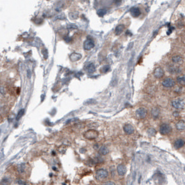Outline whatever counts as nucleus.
<instances>
[{
  "label": "nucleus",
  "instance_id": "obj_12",
  "mask_svg": "<svg viewBox=\"0 0 185 185\" xmlns=\"http://www.w3.org/2000/svg\"><path fill=\"white\" fill-rule=\"evenodd\" d=\"M185 141L182 139H178L174 142V147L176 149H180L185 146Z\"/></svg>",
  "mask_w": 185,
  "mask_h": 185
},
{
  "label": "nucleus",
  "instance_id": "obj_6",
  "mask_svg": "<svg viewBox=\"0 0 185 185\" xmlns=\"http://www.w3.org/2000/svg\"><path fill=\"white\" fill-rule=\"evenodd\" d=\"M167 70L171 74H177L181 73L182 69L179 67L175 65H168L167 66Z\"/></svg>",
  "mask_w": 185,
  "mask_h": 185
},
{
  "label": "nucleus",
  "instance_id": "obj_20",
  "mask_svg": "<svg viewBox=\"0 0 185 185\" xmlns=\"http://www.w3.org/2000/svg\"><path fill=\"white\" fill-rule=\"evenodd\" d=\"M177 82L181 85H185V76H180L177 78Z\"/></svg>",
  "mask_w": 185,
  "mask_h": 185
},
{
  "label": "nucleus",
  "instance_id": "obj_18",
  "mask_svg": "<svg viewBox=\"0 0 185 185\" xmlns=\"http://www.w3.org/2000/svg\"><path fill=\"white\" fill-rule=\"evenodd\" d=\"M99 153L102 155H106L109 153V149L105 146H102L99 149Z\"/></svg>",
  "mask_w": 185,
  "mask_h": 185
},
{
  "label": "nucleus",
  "instance_id": "obj_15",
  "mask_svg": "<svg viewBox=\"0 0 185 185\" xmlns=\"http://www.w3.org/2000/svg\"><path fill=\"white\" fill-rule=\"evenodd\" d=\"M82 56L80 53H73L70 55V60H72V62H76L78 60H79L81 58Z\"/></svg>",
  "mask_w": 185,
  "mask_h": 185
},
{
  "label": "nucleus",
  "instance_id": "obj_21",
  "mask_svg": "<svg viewBox=\"0 0 185 185\" xmlns=\"http://www.w3.org/2000/svg\"><path fill=\"white\" fill-rule=\"evenodd\" d=\"M107 13V10L105 9H101L98 10V11H97V15H99V17H103L104 15L106 14Z\"/></svg>",
  "mask_w": 185,
  "mask_h": 185
},
{
  "label": "nucleus",
  "instance_id": "obj_23",
  "mask_svg": "<svg viewBox=\"0 0 185 185\" xmlns=\"http://www.w3.org/2000/svg\"><path fill=\"white\" fill-rule=\"evenodd\" d=\"M17 170H18V171L20 173H22L24 171V170H25V164H20V165L19 166Z\"/></svg>",
  "mask_w": 185,
  "mask_h": 185
},
{
  "label": "nucleus",
  "instance_id": "obj_7",
  "mask_svg": "<svg viewBox=\"0 0 185 185\" xmlns=\"http://www.w3.org/2000/svg\"><path fill=\"white\" fill-rule=\"evenodd\" d=\"M94 42L93 40L92 39H87L85 41L84 44H83V47L85 49V50L86 51H90L94 47Z\"/></svg>",
  "mask_w": 185,
  "mask_h": 185
},
{
  "label": "nucleus",
  "instance_id": "obj_16",
  "mask_svg": "<svg viewBox=\"0 0 185 185\" xmlns=\"http://www.w3.org/2000/svg\"><path fill=\"white\" fill-rule=\"evenodd\" d=\"M176 128L178 130H183L185 129V121L181 120L176 123Z\"/></svg>",
  "mask_w": 185,
  "mask_h": 185
},
{
  "label": "nucleus",
  "instance_id": "obj_2",
  "mask_svg": "<svg viewBox=\"0 0 185 185\" xmlns=\"http://www.w3.org/2000/svg\"><path fill=\"white\" fill-rule=\"evenodd\" d=\"M98 136H99V133L94 130H89L84 134L85 138H86L87 139H90V140L95 139L96 138L98 137Z\"/></svg>",
  "mask_w": 185,
  "mask_h": 185
},
{
  "label": "nucleus",
  "instance_id": "obj_28",
  "mask_svg": "<svg viewBox=\"0 0 185 185\" xmlns=\"http://www.w3.org/2000/svg\"><path fill=\"white\" fill-rule=\"evenodd\" d=\"M103 185H116L115 183H114L113 182H111V181H108L106 182L105 183H104Z\"/></svg>",
  "mask_w": 185,
  "mask_h": 185
},
{
  "label": "nucleus",
  "instance_id": "obj_1",
  "mask_svg": "<svg viewBox=\"0 0 185 185\" xmlns=\"http://www.w3.org/2000/svg\"><path fill=\"white\" fill-rule=\"evenodd\" d=\"M172 106L176 110H183L185 108V99L177 97L176 99H173L172 101Z\"/></svg>",
  "mask_w": 185,
  "mask_h": 185
},
{
  "label": "nucleus",
  "instance_id": "obj_11",
  "mask_svg": "<svg viewBox=\"0 0 185 185\" xmlns=\"http://www.w3.org/2000/svg\"><path fill=\"white\" fill-rule=\"evenodd\" d=\"M131 15L134 17H138L141 15V10L138 7H133L130 10Z\"/></svg>",
  "mask_w": 185,
  "mask_h": 185
},
{
  "label": "nucleus",
  "instance_id": "obj_19",
  "mask_svg": "<svg viewBox=\"0 0 185 185\" xmlns=\"http://www.w3.org/2000/svg\"><path fill=\"white\" fill-rule=\"evenodd\" d=\"M160 114V110L159 108H153L151 110V114L154 118H157Z\"/></svg>",
  "mask_w": 185,
  "mask_h": 185
},
{
  "label": "nucleus",
  "instance_id": "obj_17",
  "mask_svg": "<svg viewBox=\"0 0 185 185\" xmlns=\"http://www.w3.org/2000/svg\"><path fill=\"white\" fill-rule=\"evenodd\" d=\"M124 29H125V26L123 24H119V25H118V26H116V29H115V34L116 35H120L123 30H124Z\"/></svg>",
  "mask_w": 185,
  "mask_h": 185
},
{
  "label": "nucleus",
  "instance_id": "obj_25",
  "mask_svg": "<svg viewBox=\"0 0 185 185\" xmlns=\"http://www.w3.org/2000/svg\"><path fill=\"white\" fill-rule=\"evenodd\" d=\"M9 183H10V180H9V179H8V178H4V179L1 180V184H2V185H9Z\"/></svg>",
  "mask_w": 185,
  "mask_h": 185
},
{
  "label": "nucleus",
  "instance_id": "obj_24",
  "mask_svg": "<svg viewBox=\"0 0 185 185\" xmlns=\"http://www.w3.org/2000/svg\"><path fill=\"white\" fill-rule=\"evenodd\" d=\"M24 109H22V110H20L19 112L17 113V120H19L22 116H23V114H24Z\"/></svg>",
  "mask_w": 185,
  "mask_h": 185
},
{
  "label": "nucleus",
  "instance_id": "obj_5",
  "mask_svg": "<svg viewBox=\"0 0 185 185\" xmlns=\"http://www.w3.org/2000/svg\"><path fill=\"white\" fill-rule=\"evenodd\" d=\"M162 85L166 88H171L175 86V81L172 78H166L165 79H164L163 81L162 82Z\"/></svg>",
  "mask_w": 185,
  "mask_h": 185
},
{
  "label": "nucleus",
  "instance_id": "obj_27",
  "mask_svg": "<svg viewBox=\"0 0 185 185\" xmlns=\"http://www.w3.org/2000/svg\"><path fill=\"white\" fill-rule=\"evenodd\" d=\"M148 133L151 135H155V133H156V131L153 128H151V129L148 130Z\"/></svg>",
  "mask_w": 185,
  "mask_h": 185
},
{
  "label": "nucleus",
  "instance_id": "obj_3",
  "mask_svg": "<svg viewBox=\"0 0 185 185\" xmlns=\"http://www.w3.org/2000/svg\"><path fill=\"white\" fill-rule=\"evenodd\" d=\"M108 176V172L105 169H99L96 173V178L98 180H103Z\"/></svg>",
  "mask_w": 185,
  "mask_h": 185
},
{
  "label": "nucleus",
  "instance_id": "obj_22",
  "mask_svg": "<svg viewBox=\"0 0 185 185\" xmlns=\"http://www.w3.org/2000/svg\"><path fill=\"white\" fill-rule=\"evenodd\" d=\"M88 72L90 73H94L95 72V70H96V68H95V65L94 64H93V63H90V65L88 66Z\"/></svg>",
  "mask_w": 185,
  "mask_h": 185
},
{
  "label": "nucleus",
  "instance_id": "obj_4",
  "mask_svg": "<svg viewBox=\"0 0 185 185\" xmlns=\"http://www.w3.org/2000/svg\"><path fill=\"white\" fill-rule=\"evenodd\" d=\"M171 126L168 123H163L159 128V132L163 135H166L171 132Z\"/></svg>",
  "mask_w": 185,
  "mask_h": 185
},
{
  "label": "nucleus",
  "instance_id": "obj_10",
  "mask_svg": "<svg viewBox=\"0 0 185 185\" xmlns=\"http://www.w3.org/2000/svg\"><path fill=\"white\" fill-rule=\"evenodd\" d=\"M171 60L175 65H180V64L183 63V58L182 56H179V55H175V56H173Z\"/></svg>",
  "mask_w": 185,
  "mask_h": 185
},
{
  "label": "nucleus",
  "instance_id": "obj_13",
  "mask_svg": "<svg viewBox=\"0 0 185 185\" xmlns=\"http://www.w3.org/2000/svg\"><path fill=\"white\" fill-rule=\"evenodd\" d=\"M123 130H124V132L127 134H132L134 132V129L133 126L132 125H130V124H125L123 126Z\"/></svg>",
  "mask_w": 185,
  "mask_h": 185
},
{
  "label": "nucleus",
  "instance_id": "obj_9",
  "mask_svg": "<svg viewBox=\"0 0 185 185\" xmlns=\"http://www.w3.org/2000/svg\"><path fill=\"white\" fill-rule=\"evenodd\" d=\"M164 75V72L162 68H161L160 67H156L154 70V76L157 78H162Z\"/></svg>",
  "mask_w": 185,
  "mask_h": 185
},
{
  "label": "nucleus",
  "instance_id": "obj_8",
  "mask_svg": "<svg viewBox=\"0 0 185 185\" xmlns=\"http://www.w3.org/2000/svg\"><path fill=\"white\" fill-rule=\"evenodd\" d=\"M136 115L139 119H144L147 115V110L144 108H138L136 111Z\"/></svg>",
  "mask_w": 185,
  "mask_h": 185
},
{
  "label": "nucleus",
  "instance_id": "obj_26",
  "mask_svg": "<svg viewBox=\"0 0 185 185\" xmlns=\"http://www.w3.org/2000/svg\"><path fill=\"white\" fill-rule=\"evenodd\" d=\"M110 70V67L108 66V65H106V66H104L102 68V72H104V73H105V72H107L108 71Z\"/></svg>",
  "mask_w": 185,
  "mask_h": 185
},
{
  "label": "nucleus",
  "instance_id": "obj_14",
  "mask_svg": "<svg viewBox=\"0 0 185 185\" xmlns=\"http://www.w3.org/2000/svg\"><path fill=\"white\" fill-rule=\"evenodd\" d=\"M117 173L120 176H123L126 173V167L123 164H119L117 166Z\"/></svg>",
  "mask_w": 185,
  "mask_h": 185
}]
</instances>
